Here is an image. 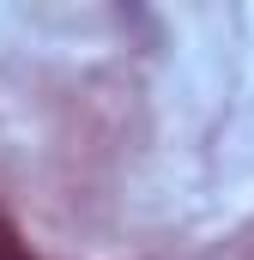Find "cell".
<instances>
[{
  "label": "cell",
  "mask_w": 254,
  "mask_h": 260,
  "mask_svg": "<svg viewBox=\"0 0 254 260\" xmlns=\"http://www.w3.org/2000/svg\"><path fill=\"white\" fill-rule=\"evenodd\" d=\"M0 260H37V254H30V242L18 236V224H12L6 212H0Z\"/></svg>",
  "instance_id": "cell-1"
}]
</instances>
